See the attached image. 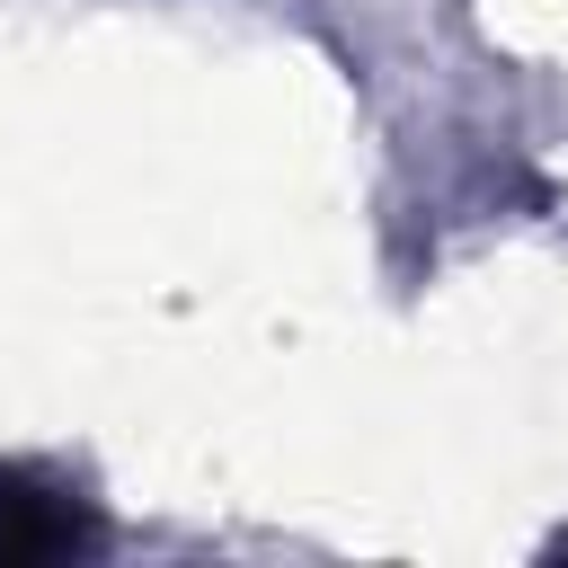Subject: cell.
Wrapping results in <instances>:
<instances>
[{"instance_id":"6da1fadb","label":"cell","mask_w":568,"mask_h":568,"mask_svg":"<svg viewBox=\"0 0 568 568\" xmlns=\"http://www.w3.org/2000/svg\"><path fill=\"white\" fill-rule=\"evenodd\" d=\"M89 541H98V524L62 488H44V479H27V470L0 462V568H18V559H71Z\"/></svg>"}]
</instances>
